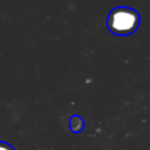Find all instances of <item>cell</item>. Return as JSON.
I'll return each mask as SVG.
<instances>
[{
    "mask_svg": "<svg viewBox=\"0 0 150 150\" xmlns=\"http://www.w3.org/2000/svg\"><path fill=\"white\" fill-rule=\"evenodd\" d=\"M0 150H15V149L9 143L4 142V141H0Z\"/></svg>",
    "mask_w": 150,
    "mask_h": 150,
    "instance_id": "cell-3",
    "label": "cell"
},
{
    "mask_svg": "<svg viewBox=\"0 0 150 150\" xmlns=\"http://www.w3.org/2000/svg\"><path fill=\"white\" fill-rule=\"evenodd\" d=\"M139 23L138 13L129 7H116L114 8L107 19L108 28L116 35H129L134 33Z\"/></svg>",
    "mask_w": 150,
    "mask_h": 150,
    "instance_id": "cell-1",
    "label": "cell"
},
{
    "mask_svg": "<svg viewBox=\"0 0 150 150\" xmlns=\"http://www.w3.org/2000/svg\"><path fill=\"white\" fill-rule=\"evenodd\" d=\"M84 121L79 115H71L69 118V129L74 134H79L84 129Z\"/></svg>",
    "mask_w": 150,
    "mask_h": 150,
    "instance_id": "cell-2",
    "label": "cell"
}]
</instances>
